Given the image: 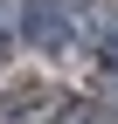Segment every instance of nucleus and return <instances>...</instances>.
I'll return each mask as SVG.
<instances>
[{
  "label": "nucleus",
  "mask_w": 118,
  "mask_h": 124,
  "mask_svg": "<svg viewBox=\"0 0 118 124\" xmlns=\"http://www.w3.org/2000/svg\"><path fill=\"white\" fill-rule=\"evenodd\" d=\"M56 124H104V117H97V110H90V103H69V110H63V117H56Z\"/></svg>",
  "instance_id": "nucleus-3"
},
{
  "label": "nucleus",
  "mask_w": 118,
  "mask_h": 124,
  "mask_svg": "<svg viewBox=\"0 0 118 124\" xmlns=\"http://www.w3.org/2000/svg\"><path fill=\"white\" fill-rule=\"evenodd\" d=\"M14 21H21V41L35 55H63L77 41V0H21Z\"/></svg>",
  "instance_id": "nucleus-1"
},
{
  "label": "nucleus",
  "mask_w": 118,
  "mask_h": 124,
  "mask_svg": "<svg viewBox=\"0 0 118 124\" xmlns=\"http://www.w3.org/2000/svg\"><path fill=\"white\" fill-rule=\"evenodd\" d=\"M97 83H104V90H118V35H104V41H97Z\"/></svg>",
  "instance_id": "nucleus-2"
}]
</instances>
